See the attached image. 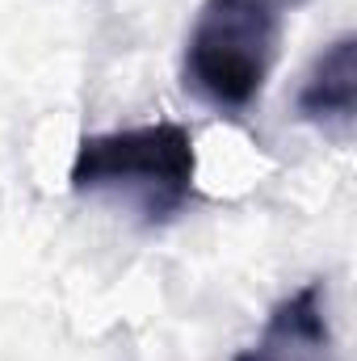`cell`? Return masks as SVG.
<instances>
[{
	"label": "cell",
	"mask_w": 357,
	"mask_h": 361,
	"mask_svg": "<svg viewBox=\"0 0 357 361\" xmlns=\"http://www.w3.org/2000/svg\"><path fill=\"white\" fill-rule=\"evenodd\" d=\"M68 180L80 197L122 202L147 227H160L173 223L193 202L198 147L189 126L181 122H147V126L85 135L72 156Z\"/></svg>",
	"instance_id": "6da1fadb"
},
{
	"label": "cell",
	"mask_w": 357,
	"mask_h": 361,
	"mask_svg": "<svg viewBox=\"0 0 357 361\" xmlns=\"http://www.w3.org/2000/svg\"><path fill=\"white\" fill-rule=\"evenodd\" d=\"M277 0H202L181 59L185 89L219 114L253 109L277 63Z\"/></svg>",
	"instance_id": "7a4b0ae2"
},
{
	"label": "cell",
	"mask_w": 357,
	"mask_h": 361,
	"mask_svg": "<svg viewBox=\"0 0 357 361\" xmlns=\"http://www.w3.org/2000/svg\"><path fill=\"white\" fill-rule=\"evenodd\" d=\"M236 361H337L332 324H328V286L303 281L269 311L261 336L240 349Z\"/></svg>",
	"instance_id": "3957f363"
},
{
	"label": "cell",
	"mask_w": 357,
	"mask_h": 361,
	"mask_svg": "<svg viewBox=\"0 0 357 361\" xmlns=\"http://www.w3.org/2000/svg\"><path fill=\"white\" fill-rule=\"evenodd\" d=\"M294 114L332 135L345 139L357 118V34H337L307 68L303 85L294 92Z\"/></svg>",
	"instance_id": "277c9868"
}]
</instances>
